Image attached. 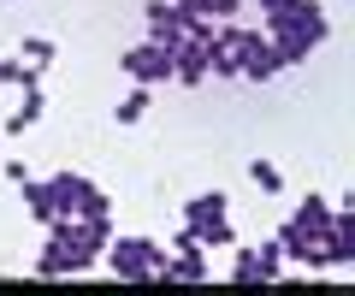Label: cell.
<instances>
[{"label":"cell","instance_id":"14","mask_svg":"<svg viewBox=\"0 0 355 296\" xmlns=\"http://www.w3.org/2000/svg\"><path fill=\"white\" fill-rule=\"evenodd\" d=\"M190 6H196V12H202V18H214V24H225V18L237 12L243 0H190Z\"/></svg>","mask_w":355,"mask_h":296},{"label":"cell","instance_id":"12","mask_svg":"<svg viewBox=\"0 0 355 296\" xmlns=\"http://www.w3.org/2000/svg\"><path fill=\"white\" fill-rule=\"evenodd\" d=\"M142 113H148V83H142V89H130L125 101H119V125H137Z\"/></svg>","mask_w":355,"mask_h":296},{"label":"cell","instance_id":"15","mask_svg":"<svg viewBox=\"0 0 355 296\" xmlns=\"http://www.w3.org/2000/svg\"><path fill=\"white\" fill-rule=\"evenodd\" d=\"M48 60H53V42L48 36H24V65H36V71H42Z\"/></svg>","mask_w":355,"mask_h":296},{"label":"cell","instance_id":"3","mask_svg":"<svg viewBox=\"0 0 355 296\" xmlns=\"http://www.w3.org/2000/svg\"><path fill=\"white\" fill-rule=\"evenodd\" d=\"M48 195H53V219H83V214H113V202H107L95 184L83 178V172H60V178H48Z\"/></svg>","mask_w":355,"mask_h":296},{"label":"cell","instance_id":"16","mask_svg":"<svg viewBox=\"0 0 355 296\" xmlns=\"http://www.w3.org/2000/svg\"><path fill=\"white\" fill-rule=\"evenodd\" d=\"M261 6H272V0H261Z\"/></svg>","mask_w":355,"mask_h":296},{"label":"cell","instance_id":"13","mask_svg":"<svg viewBox=\"0 0 355 296\" xmlns=\"http://www.w3.org/2000/svg\"><path fill=\"white\" fill-rule=\"evenodd\" d=\"M249 178L261 184L266 195H279V190H284V178H279V166H272V160H249Z\"/></svg>","mask_w":355,"mask_h":296},{"label":"cell","instance_id":"2","mask_svg":"<svg viewBox=\"0 0 355 296\" xmlns=\"http://www.w3.org/2000/svg\"><path fill=\"white\" fill-rule=\"evenodd\" d=\"M107 267L119 272V279H130V284H142V279H160V261H166V249L160 243H148V237H107Z\"/></svg>","mask_w":355,"mask_h":296},{"label":"cell","instance_id":"11","mask_svg":"<svg viewBox=\"0 0 355 296\" xmlns=\"http://www.w3.org/2000/svg\"><path fill=\"white\" fill-rule=\"evenodd\" d=\"M24 190V202H30V214L42 219V225H53V195H48V184H36V178H24L18 184Z\"/></svg>","mask_w":355,"mask_h":296},{"label":"cell","instance_id":"6","mask_svg":"<svg viewBox=\"0 0 355 296\" xmlns=\"http://www.w3.org/2000/svg\"><path fill=\"white\" fill-rule=\"evenodd\" d=\"M89 267H95V255H83L77 243L48 232V249L36 255V279H65V272H89Z\"/></svg>","mask_w":355,"mask_h":296},{"label":"cell","instance_id":"1","mask_svg":"<svg viewBox=\"0 0 355 296\" xmlns=\"http://www.w3.org/2000/svg\"><path fill=\"white\" fill-rule=\"evenodd\" d=\"M261 24H266V42L279 53V65H296L326 42V12L320 0H272L261 6Z\"/></svg>","mask_w":355,"mask_h":296},{"label":"cell","instance_id":"9","mask_svg":"<svg viewBox=\"0 0 355 296\" xmlns=\"http://www.w3.org/2000/svg\"><path fill=\"white\" fill-rule=\"evenodd\" d=\"M279 243H261V249H237V267H231V279L237 284H266L279 279Z\"/></svg>","mask_w":355,"mask_h":296},{"label":"cell","instance_id":"4","mask_svg":"<svg viewBox=\"0 0 355 296\" xmlns=\"http://www.w3.org/2000/svg\"><path fill=\"white\" fill-rule=\"evenodd\" d=\"M184 232H190L202 249H225V243H237V232L225 225V195H219V190L196 195V202L184 207Z\"/></svg>","mask_w":355,"mask_h":296},{"label":"cell","instance_id":"7","mask_svg":"<svg viewBox=\"0 0 355 296\" xmlns=\"http://www.w3.org/2000/svg\"><path fill=\"white\" fill-rule=\"evenodd\" d=\"M119 65H125V71H130L137 83H166V78H172V48L148 36L142 48H130V53H125Z\"/></svg>","mask_w":355,"mask_h":296},{"label":"cell","instance_id":"5","mask_svg":"<svg viewBox=\"0 0 355 296\" xmlns=\"http://www.w3.org/2000/svg\"><path fill=\"white\" fill-rule=\"evenodd\" d=\"M225 36H231V53H237V78L243 83H266L272 71H279V53H272V42H266L261 30L225 24Z\"/></svg>","mask_w":355,"mask_h":296},{"label":"cell","instance_id":"10","mask_svg":"<svg viewBox=\"0 0 355 296\" xmlns=\"http://www.w3.org/2000/svg\"><path fill=\"white\" fill-rule=\"evenodd\" d=\"M42 107H48V101H42V83H36V89H24V101H18V113L6 119V137H24V130H30V125L42 119Z\"/></svg>","mask_w":355,"mask_h":296},{"label":"cell","instance_id":"8","mask_svg":"<svg viewBox=\"0 0 355 296\" xmlns=\"http://www.w3.org/2000/svg\"><path fill=\"white\" fill-rule=\"evenodd\" d=\"M178 255H166L160 261V279H184V284H196V279H207V255H202V243H196L190 232H178Z\"/></svg>","mask_w":355,"mask_h":296}]
</instances>
